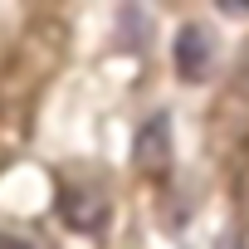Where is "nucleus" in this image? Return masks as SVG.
Segmentation results:
<instances>
[{
    "instance_id": "f257e3e1",
    "label": "nucleus",
    "mask_w": 249,
    "mask_h": 249,
    "mask_svg": "<svg viewBox=\"0 0 249 249\" xmlns=\"http://www.w3.org/2000/svg\"><path fill=\"white\" fill-rule=\"evenodd\" d=\"M59 215H64L69 230H78V234H98V230L107 225V196L93 191V186H64V196H59Z\"/></svg>"
},
{
    "instance_id": "f03ea898",
    "label": "nucleus",
    "mask_w": 249,
    "mask_h": 249,
    "mask_svg": "<svg viewBox=\"0 0 249 249\" xmlns=\"http://www.w3.org/2000/svg\"><path fill=\"white\" fill-rule=\"evenodd\" d=\"M132 157H137V166H142V171H161V166H166V157H171V122H166L161 112H157V117H147L142 127H137Z\"/></svg>"
},
{
    "instance_id": "7ed1b4c3",
    "label": "nucleus",
    "mask_w": 249,
    "mask_h": 249,
    "mask_svg": "<svg viewBox=\"0 0 249 249\" xmlns=\"http://www.w3.org/2000/svg\"><path fill=\"white\" fill-rule=\"evenodd\" d=\"M171 59H176V73L181 78H205V69H210V39H205V30L200 25H186L181 35H176V49H171Z\"/></svg>"
},
{
    "instance_id": "20e7f679",
    "label": "nucleus",
    "mask_w": 249,
    "mask_h": 249,
    "mask_svg": "<svg viewBox=\"0 0 249 249\" xmlns=\"http://www.w3.org/2000/svg\"><path fill=\"white\" fill-rule=\"evenodd\" d=\"M0 249H30L25 239H10V234H0Z\"/></svg>"
},
{
    "instance_id": "39448f33",
    "label": "nucleus",
    "mask_w": 249,
    "mask_h": 249,
    "mask_svg": "<svg viewBox=\"0 0 249 249\" xmlns=\"http://www.w3.org/2000/svg\"><path fill=\"white\" fill-rule=\"evenodd\" d=\"M225 249H239V239H230V244H225Z\"/></svg>"
}]
</instances>
